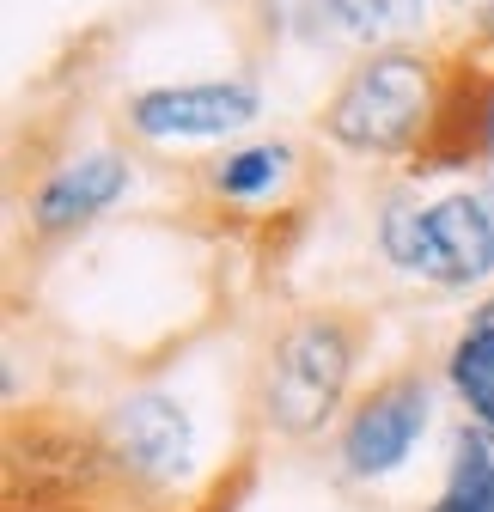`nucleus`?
Instances as JSON below:
<instances>
[{
  "label": "nucleus",
  "mask_w": 494,
  "mask_h": 512,
  "mask_svg": "<svg viewBox=\"0 0 494 512\" xmlns=\"http://www.w3.org/2000/svg\"><path fill=\"white\" fill-rule=\"evenodd\" d=\"M446 384L458 391V403L470 409V421L494 427V330H464L446 354Z\"/></svg>",
  "instance_id": "nucleus-12"
},
{
  "label": "nucleus",
  "mask_w": 494,
  "mask_h": 512,
  "mask_svg": "<svg viewBox=\"0 0 494 512\" xmlns=\"http://www.w3.org/2000/svg\"><path fill=\"white\" fill-rule=\"evenodd\" d=\"M427 512H494V427L464 421L452 433L446 458V488Z\"/></svg>",
  "instance_id": "nucleus-10"
},
{
  "label": "nucleus",
  "mask_w": 494,
  "mask_h": 512,
  "mask_svg": "<svg viewBox=\"0 0 494 512\" xmlns=\"http://www.w3.org/2000/svg\"><path fill=\"white\" fill-rule=\"evenodd\" d=\"M263 116V86L226 74V80H177V86H147L122 104V122L141 141H220L238 135Z\"/></svg>",
  "instance_id": "nucleus-6"
},
{
  "label": "nucleus",
  "mask_w": 494,
  "mask_h": 512,
  "mask_svg": "<svg viewBox=\"0 0 494 512\" xmlns=\"http://www.w3.org/2000/svg\"><path fill=\"white\" fill-rule=\"evenodd\" d=\"M287 171H293V147L287 141H257V147H232L214 165H202V183L220 202H257Z\"/></svg>",
  "instance_id": "nucleus-11"
},
{
  "label": "nucleus",
  "mask_w": 494,
  "mask_h": 512,
  "mask_svg": "<svg viewBox=\"0 0 494 512\" xmlns=\"http://www.w3.org/2000/svg\"><path fill=\"white\" fill-rule=\"evenodd\" d=\"M488 165H494V122H488Z\"/></svg>",
  "instance_id": "nucleus-15"
},
{
  "label": "nucleus",
  "mask_w": 494,
  "mask_h": 512,
  "mask_svg": "<svg viewBox=\"0 0 494 512\" xmlns=\"http://www.w3.org/2000/svg\"><path fill=\"white\" fill-rule=\"evenodd\" d=\"M446 7H458V0H446Z\"/></svg>",
  "instance_id": "nucleus-16"
},
{
  "label": "nucleus",
  "mask_w": 494,
  "mask_h": 512,
  "mask_svg": "<svg viewBox=\"0 0 494 512\" xmlns=\"http://www.w3.org/2000/svg\"><path fill=\"white\" fill-rule=\"evenodd\" d=\"M104 458L141 488H171L196 464V427L177 397L135 391L104 415Z\"/></svg>",
  "instance_id": "nucleus-7"
},
{
  "label": "nucleus",
  "mask_w": 494,
  "mask_h": 512,
  "mask_svg": "<svg viewBox=\"0 0 494 512\" xmlns=\"http://www.w3.org/2000/svg\"><path fill=\"white\" fill-rule=\"evenodd\" d=\"M135 165L116 147H92L68 165H55L37 189H31V232L37 238H68L80 226H92L98 214H110L122 196H129Z\"/></svg>",
  "instance_id": "nucleus-9"
},
{
  "label": "nucleus",
  "mask_w": 494,
  "mask_h": 512,
  "mask_svg": "<svg viewBox=\"0 0 494 512\" xmlns=\"http://www.w3.org/2000/svg\"><path fill=\"white\" fill-rule=\"evenodd\" d=\"M427 415H434V384L421 372H397L385 384H373L342 421L336 433V464L354 482H379L397 476L415 452V439L427 433Z\"/></svg>",
  "instance_id": "nucleus-5"
},
{
  "label": "nucleus",
  "mask_w": 494,
  "mask_h": 512,
  "mask_svg": "<svg viewBox=\"0 0 494 512\" xmlns=\"http://www.w3.org/2000/svg\"><path fill=\"white\" fill-rule=\"evenodd\" d=\"M488 122H494V68H482V61L464 49L458 61L440 68L434 128H427L421 153L409 159L415 177H446V171L488 165Z\"/></svg>",
  "instance_id": "nucleus-8"
},
{
  "label": "nucleus",
  "mask_w": 494,
  "mask_h": 512,
  "mask_svg": "<svg viewBox=\"0 0 494 512\" xmlns=\"http://www.w3.org/2000/svg\"><path fill=\"white\" fill-rule=\"evenodd\" d=\"M360 360V330L342 311H305L281 330L263 378V421L281 439H318L348 397V378Z\"/></svg>",
  "instance_id": "nucleus-3"
},
{
  "label": "nucleus",
  "mask_w": 494,
  "mask_h": 512,
  "mask_svg": "<svg viewBox=\"0 0 494 512\" xmlns=\"http://www.w3.org/2000/svg\"><path fill=\"white\" fill-rule=\"evenodd\" d=\"M440 104V61L409 43L373 49L324 98L318 128L354 159H415Z\"/></svg>",
  "instance_id": "nucleus-1"
},
{
  "label": "nucleus",
  "mask_w": 494,
  "mask_h": 512,
  "mask_svg": "<svg viewBox=\"0 0 494 512\" xmlns=\"http://www.w3.org/2000/svg\"><path fill=\"white\" fill-rule=\"evenodd\" d=\"M385 263L409 281L464 293L494 275V177L440 202H397L379 220Z\"/></svg>",
  "instance_id": "nucleus-2"
},
{
  "label": "nucleus",
  "mask_w": 494,
  "mask_h": 512,
  "mask_svg": "<svg viewBox=\"0 0 494 512\" xmlns=\"http://www.w3.org/2000/svg\"><path fill=\"white\" fill-rule=\"evenodd\" d=\"M464 330H494V293H488V299L470 311V324H464Z\"/></svg>",
  "instance_id": "nucleus-14"
},
{
  "label": "nucleus",
  "mask_w": 494,
  "mask_h": 512,
  "mask_svg": "<svg viewBox=\"0 0 494 512\" xmlns=\"http://www.w3.org/2000/svg\"><path fill=\"white\" fill-rule=\"evenodd\" d=\"M257 25L305 49H397L427 31V0H257Z\"/></svg>",
  "instance_id": "nucleus-4"
},
{
  "label": "nucleus",
  "mask_w": 494,
  "mask_h": 512,
  "mask_svg": "<svg viewBox=\"0 0 494 512\" xmlns=\"http://www.w3.org/2000/svg\"><path fill=\"white\" fill-rule=\"evenodd\" d=\"M476 37H482V49H494V0H482V13H476Z\"/></svg>",
  "instance_id": "nucleus-13"
}]
</instances>
